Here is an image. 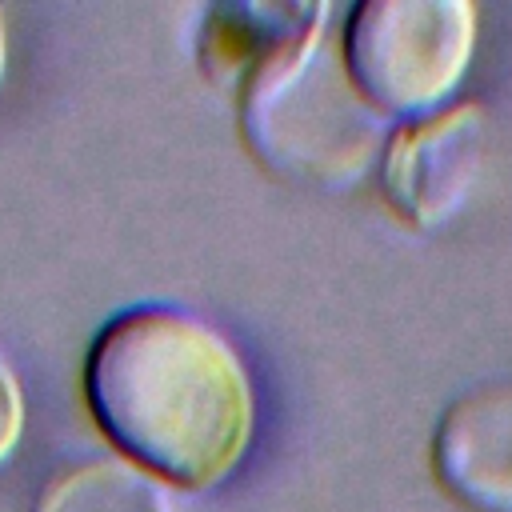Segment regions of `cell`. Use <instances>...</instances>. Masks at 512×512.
<instances>
[{
    "label": "cell",
    "instance_id": "6da1fadb",
    "mask_svg": "<svg viewBox=\"0 0 512 512\" xmlns=\"http://www.w3.org/2000/svg\"><path fill=\"white\" fill-rule=\"evenodd\" d=\"M80 388L116 456L184 492L232 480L256 436V384L240 348L172 300L112 312L88 340Z\"/></svg>",
    "mask_w": 512,
    "mask_h": 512
},
{
    "label": "cell",
    "instance_id": "7a4b0ae2",
    "mask_svg": "<svg viewBox=\"0 0 512 512\" xmlns=\"http://www.w3.org/2000/svg\"><path fill=\"white\" fill-rule=\"evenodd\" d=\"M236 124L264 168L316 188L356 184L380 160L392 128L356 96L324 44L236 100Z\"/></svg>",
    "mask_w": 512,
    "mask_h": 512
},
{
    "label": "cell",
    "instance_id": "3957f363",
    "mask_svg": "<svg viewBox=\"0 0 512 512\" xmlns=\"http://www.w3.org/2000/svg\"><path fill=\"white\" fill-rule=\"evenodd\" d=\"M476 52L468 0H364L340 32V64L356 96L388 124L448 108Z\"/></svg>",
    "mask_w": 512,
    "mask_h": 512
},
{
    "label": "cell",
    "instance_id": "277c9868",
    "mask_svg": "<svg viewBox=\"0 0 512 512\" xmlns=\"http://www.w3.org/2000/svg\"><path fill=\"white\" fill-rule=\"evenodd\" d=\"M488 120L476 100L400 120L380 144V192L388 208L420 232L448 224L480 180Z\"/></svg>",
    "mask_w": 512,
    "mask_h": 512
},
{
    "label": "cell",
    "instance_id": "5b68a950",
    "mask_svg": "<svg viewBox=\"0 0 512 512\" xmlns=\"http://www.w3.org/2000/svg\"><path fill=\"white\" fill-rule=\"evenodd\" d=\"M328 4L224 0L208 4L196 24V64L220 92L244 100L276 72L324 44Z\"/></svg>",
    "mask_w": 512,
    "mask_h": 512
},
{
    "label": "cell",
    "instance_id": "8992f818",
    "mask_svg": "<svg viewBox=\"0 0 512 512\" xmlns=\"http://www.w3.org/2000/svg\"><path fill=\"white\" fill-rule=\"evenodd\" d=\"M432 472L472 512H512V384L460 392L432 428Z\"/></svg>",
    "mask_w": 512,
    "mask_h": 512
},
{
    "label": "cell",
    "instance_id": "52a82bcc",
    "mask_svg": "<svg viewBox=\"0 0 512 512\" xmlns=\"http://www.w3.org/2000/svg\"><path fill=\"white\" fill-rule=\"evenodd\" d=\"M28 512H176L168 484L116 452L60 460L44 472Z\"/></svg>",
    "mask_w": 512,
    "mask_h": 512
},
{
    "label": "cell",
    "instance_id": "ba28073f",
    "mask_svg": "<svg viewBox=\"0 0 512 512\" xmlns=\"http://www.w3.org/2000/svg\"><path fill=\"white\" fill-rule=\"evenodd\" d=\"M24 416H28L24 384H20L16 368L8 364V356L0 352V464L16 452V444L24 436Z\"/></svg>",
    "mask_w": 512,
    "mask_h": 512
},
{
    "label": "cell",
    "instance_id": "9c48e42d",
    "mask_svg": "<svg viewBox=\"0 0 512 512\" xmlns=\"http://www.w3.org/2000/svg\"><path fill=\"white\" fill-rule=\"evenodd\" d=\"M8 72V24H4V8H0V84Z\"/></svg>",
    "mask_w": 512,
    "mask_h": 512
}]
</instances>
